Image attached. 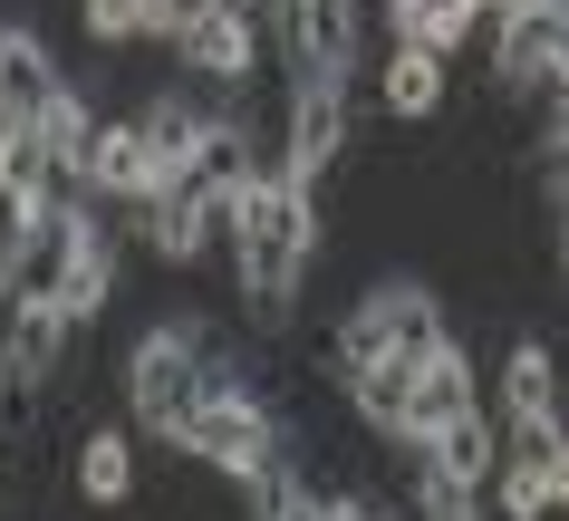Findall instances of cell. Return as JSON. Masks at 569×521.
Returning a JSON list of instances; mask_svg holds the SVG:
<instances>
[{
  "instance_id": "1",
  "label": "cell",
  "mask_w": 569,
  "mask_h": 521,
  "mask_svg": "<svg viewBox=\"0 0 569 521\" xmlns=\"http://www.w3.org/2000/svg\"><path fill=\"white\" fill-rule=\"evenodd\" d=\"M319 184L280 174L270 164L261 184L241 193L232 213V290H241V319L261 338H290L300 329V290H309V261H319Z\"/></svg>"
},
{
  "instance_id": "2",
  "label": "cell",
  "mask_w": 569,
  "mask_h": 521,
  "mask_svg": "<svg viewBox=\"0 0 569 521\" xmlns=\"http://www.w3.org/2000/svg\"><path fill=\"white\" fill-rule=\"evenodd\" d=\"M232 368V338L212 329L203 309H174V319H154V329H136L117 348V405L136 415V434H154V444H174L183 415L222 387Z\"/></svg>"
},
{
  "instance_id": "3",
  "label": "cell",
  "mask_w": 569,
  "mask_h": 521,
  "mask_svg": "<svg viewBox=\"0 0 569 521\" xmlns=\"http://www.w3.org/2000/svg\"><path fill=\"white\" fill-rule=\"evenodd\" d=\"M164 454H183L193 473H212V483L251 492L261 473H280L290 463V415H280V397H261V387H241V377H222L193 415H183V434L164 444Z\"/></svg>"
},
{
  "instance_id": "4",
  "label": "cell",
  "mask_w": 569,
  "mask_h": 521,
  "mask_svg": "<svg viewBox=\"0 0 569 521\" xmlns=\"http://www.w3.org/2000/svg\"><path fill=\"white\" fill-rule=\"evenodd\" d=\"M445 300L425 290V280H367L358 300L338 309V348H329V387L367 368H425L435 348H445Z\"/></svg>"
},
{
  "instance_id": "5",
  "label": "cell",
  "mask_w": 569,
  "mask_h": 521,
  "mask_svg": "<svg viewBox=\"0 0 569 521\" xmlns=\"http://www.w3.org/2000/svg\"><path fill=\"white\" fill-rule=\"evenodd\" d=\"M348 146H358V88L329 78V68H290V97H280V174L329 184Z\"/></svg>"
},
{
  "instance_id": "6",
  "label": "cell",
  "mask_w": 569,
  "mask_h": 521,
  "mask_svg": "<svg viewBox=\"0 0 569 521\" xmlns=\"http://www.w3.org/2000/svg\"><path fill=\"white\" fill-rule=\"evenodd\" d=\"M164 59L183 68V88L222 97V88L270 78V39H261V20H251L241 0H193V20L174 30V49H164Z\"/></svg>"
},
{
  "instance_id": "7",
  "label": "cell",
  "mask_w": 569,
  "mask_h": 521,
  "mask_svg": "<svg viewBox=\"0 0 569 521\" xmlns=\"http://www.w3.org/2000/svg\"><path fill=\"white\" fill-rule=\"evenodd\" d=\"M463 415H482V368H473L463 338H445L425 368H406V405H396L387 444L396 454H425V444H435L445 425H463Z\"/></svg>"
},
{
  "instance_id": "8",
  "label": "cell",
  "mask_w": 569,
  "mask_h": 521,
  "mask_svg": "<svg viewBox=\"0 0 569 521\" xmlns=\"http://www.w3.org/2000/svg\"><path fill=\"white\" fill-rule=\"evenodd\" d=\"M68 88L59 49L30 30V20H0V136H20V126L49 117V97Z\"/></svg>"
},
{
  "instance_id": "9",
  "label": "cell",
  "mask_w": 569,
  "mask_h": 521,
  "mask_svg": "<svg viewBox=\"0 0 569 521\" xmlns=\"http://www.w3.org/2000/svg\"><path fill=\"white\" fill-rule=\"evenodd\" d=\"M482 405L492 415H569V368L550 338H511L502 358H492V377H482Z\"/></svg>"
},
{
  "instance_id": "10",
  "label": "cell",
  "mask_w": 569,
  "mask_h": 521,
  "mask_svg": "<svg viewBox=\"0 0 569 521\" xmlns=\"http://www.w3.org/2000/svg\"><path fill=\"white\" fill-rule=\"evenodd\" d=\"M377 107H387L396 126H425L453 107V68L435 59V49H406V39H387V59H377Z\"/></svg>"
},
{
  "instance_id": "11",
  "label": "cell",
  "mask_w": 569,
  "mask_h": 521,
  "mask_svg": "<svg viewBox=\"0 0 569 521\" xmlns=\"http://www.w3.org/2000/svg\"><path fill=\"white\" fill-rule=\"evenodd\" d=\"M136 492H146L136 434H126V425H88V434H78V502H88V512H126Z\"/></svg>"
},
{
  "instance_id": "12",
  "label": "cell",
  "mask_w": 569,
  "mask_h": 521,
  "mask_svg": "<svg viewBox=\"0 0 569 521\" xmlns=\"http://www.w3.org/2000/svg\"><path fill=\"white\" fill-rule=\"evenodd\" d=\"M416 463H435V473H453V483L492 492V473H502V415L482 405V415H463V425H445L435 444H425Z\"/></svg>"
},
{
  "instance_id": "13",
  "label": "cell",
  "mask_w": 569,
  "mask_h": 521,
  "mask_svg": "<svg viewBox=\"0 0 569 521\" xmlns=\"http://www.w3.org/2000/svg\"><path fill=\"white\" fill-rule=\"evenodd\" d=\"M550 251H560V280H569V164H550Z\"/></svg>"
},
{
  "instance_id": "14",
  "label": "cell",
  "mask_w": 569,
  "mask_h": 521,
  "mask_svg": "<svg viewBox=\"0 0 569 521\" xmlns=\"http://www.w3.org/2000/svg\"><path fill=\"white\" fill-rule=\"evenodd\" d=\"M0 492H10V434H0Z\"/></svg>"
}]
</instances>
